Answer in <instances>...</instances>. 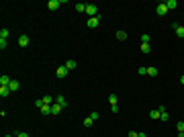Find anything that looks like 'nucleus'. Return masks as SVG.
Wrapping results in <instances>:
<instances>
[{
	"mask_svg": "<svg viewBox=\"0 0 184 137\" xmlns=\"http://www.w3.org/2000/svg\"><path fill=\"white\" fill-rule=\"evenodd\" d=\"M0 39H8V29H2L0 31Z\"/></svg>",
	"mask_w": 184,
	"mask_h": 137,
	"instance_id": "25",
	"label": "nucleus"
},
{
	"mask_svg": "<svg viewBox=\"0 0 184 137\" xmlns=\"http://www.w3.org/2000/svg\"><path fill=\"white\" fill-rule=\"evenodd\" d=\"M10 82H12V78H8L6 74H2V76H0V86H8Z\"/></svg>",
	"mask_w": 184,
	"mask_h": 137,
	"instance_id": "7",
	"label": "nucleus"
},
{
	"mask_svg": "<svg viewBox=\"0 0 184 137\" xmlns=\"http://www.w3.org/2000/svg\"><path fill=\"white\" fill-rule=\"evenodd\" d=\"M137 137H147V135H145V133H139V135Z\"/></svg>",
	"mask_w": 184,
	"mask_h": 137,
	"instance_id": "34",
	"label": "nucleus"
},
{
	"mask_svg": "<svg viewBox=\"0 0 184 137\" xmlns=\"http://www.w3.org/2000/svg\"><path fill=\"white\" fill-rule=\"evenodd\" d=\"M149 41H151V37H149L147 33H143V35H141V43H149Z\"/></svg>",
	"mask_w": 184,
	"mask_h": 137,
	"instance_id": "24",
	"label": "nucleus"
},
{
	"mask_svg": "<svg viewBox=\"0 0 184 137\" xmlns=\"http://www.w3.org/2000/svg\"><path fill=\"white\" fill-rule=\"evenodd\" d=\"M98 25H100V16H92V19L86 21V27H88V29H96Z\"/></svg>",
	"mask_w": 184,
	"mask_h": 137,
	"instance_id": "3",
	"label": "nucleus"
},
{
	"mask_svg": "<svg viewBox=\"0 0 184 137\" xmlns=\"http://www.w3.org/2000/svg\"><path fill=\"white\" fill-rule=\"evenodd\" d=\"M166 6H168V10H174V8L178 6V2H176V0H168V2H166Z\"/></svg>",
	"mask_w": 184,
	"mask_h": 137,
	"instance_id": "16",
	"label": "nucleus"
},
{
	"mask_svg": "<svg viewBox=\"0 0 184 137\" xmlns=\"http://www.w3.org/2000/svg\"><path fill=\"white\" fill-rule=\"evenodd\" d=\"M55 76H57V78H66V76H68V68H66V66H59V68L55 70Z\"/></svg>",
	"mask_w": 184,
	"mask_h": 137,
	"instance_id": "5",
	"label": "nucleus"
},
{
	"mask_svg": "<svg viewBox=\"0 0 184 137\" xmlns=\"http://www.w3.org/2000/svg\"><path fill=\"white\" fill-rule=\"evenodd\" d=\"M29 45V37H27V35H21V37H19V47H27Z\"/></svg>",
	"mask_w": 184,
	"mask_h": 137,
	"instance_id": "9",
	"label": "nucleus"
},
{
	"mask_svg": "<svg viewBox=\"0 0 184 137\" xmlns=\"http://www.w3.org/2000/svg\"><path fill=\"white\" fill-rule=\"evenodd\" d=\"M139 133H135V131H129V137H137Z\"/></svg>",
	"mask_w": 184,
	"mask_h": 137,
	"instance_id": "32",
	"label": "nucleus"
},
{
	"mask_svg": "<svg viewBox=\"0 0 184 137\" xmlns=\"http://www.w3.org/2000/svg\"><path fill=\"white\" fill-rule=\"evenodd\" d=\"M158 111H160V119H162V121H168V111H166L162 104L158 106Z\"/></svg>",
	"mask_w": 184,
	"mask_h": 137,
	"instance_id": "8",
	"label": "nucleus"
},
{
	"mask_svg": "<svg viewBox=\"0 0 184 137\" xmlns=\"http://www.w3.org/2000/svg\"><path fill=\"white\" fill-rule=\"evenodd\" d=\"M158 74H160V72H158V68H153V66H149V68H147V76H151V78H155Z\"/></svg>",
	"mask_w": 184,
	"mask_h": 137,
	"instance_id": "11",
	"label": "nucleus"
},
{
	"mask_svg": "<svg viewBox=\"0 0 184 137\" xmlns=\"http://www.w3.org/2000/svg\"><path fill=\"white\" fill-rule=\"evenodd\" d=\"M63 66H66V68H68V72H70V70H74V68H76V61H74V59H68Z\"/></svg>",
	"mask_w": 184,
	"mask_h": 137,
	"instance_id": "17",
	"label": "nucleus"
},
{
	"mask_svg": "<svg viewBox=\"0 0 184 137\" xmlns=\"http://www.w3.org/2000/svg\"><path fill=\"white\" fill-rule=\"evenodd\" d=\"M141 53H151V47H149V43H141Z\"/></svg>",
	"mask_w": 184,
	"mask_h": 137,
	"instance_id": "20",
	"label": "nucleus"
},
{
	"mask_svg": "<svg viewBox=\"0 0 184 137\" xmlns=\"http://www.w3.org/2000/svg\"><path fill=\"white\" fill-rule=\"evenodd\" d=\"M155 14H158V16H166V14H168V6H166V2H162V4L155 6Z\"/></svg>",
	"mask_w": 184,
	"mask_h": 137,
	"instance_id": "2",
	"label": "nucleus"
},
{
	"mask_svg": "<svg viewBox=\"0 0 184 137\" xmlns=\"http://www.w3.org/2000/svg\"><path fill=\"white\" fill-rule=\"evenodd\" d=\"M61 4H63V0H49V2H47V8H49V10H57Z\"/></svg>",
	"mask_w": 184,
	"mask_h": 137,
	"instance_id": "4",
	"label": "nucleus"
},
{
	"mask_svg": "<svg viewBox=\"0 0 184 137\" xmlns=\"http://www.w3.org/2000/svg\"><path fill=\"white\" fill-rule=\"evenodd\" d=\"M92 123H94L92 117H86V119H84V127H92Z\"/></svg>",
	"mask_w": 184,
	"mask_h": 137,
	"instance_id": "23",
	"label": "nucleus"
},
{
	"mask_svg": "<svg viewBox=\"0 0 184 137\" xmlns=\"http://www.w3.org/2000/svg\"><path fill=\"white\" fill-rule=\"evenodd\" d=\"M108 102H111V106L117 104V102H119V96H117V94H108Z\"/></svg>",
	"mask_w": 184,
	"mask_h": 137,
	"instance_id": "18",
	"label": "nucleus"
},
{
	"mask_svg": "<svg viewBox=\"0 0 184 137\" xmlns=\"http://www.w3.org/2000/svg\"><path fill=\"white\" fill-rule=\"evenodd\" d=\"M35 104H37V108H41V106H43L45 102H43V98H41V100H35Z\"/></svg>",
	"mask_w": 184,
	"mask_h": 137,
	"instance_id": "30",
	"label": "nucleus"
},
{
	"mask_svg": "<svg viewBox=\"0 0 184 137\" xmlns=\"http://www.w3.org/2000/svg\"><path fill=\"white\" fill-rule=\"evenodd\" d=\"M76 10H78V12H86V4H84V2H78V4H76Z\"/></svg>",
	"mask_w": 184,
	"mask_h": 137,
	"instance_id": "21",
	"label": "nucleus"
},
{
	"mask_svg": "<svg viewBox=\"0 0 184 137\" xmlns=\"http://www.w3.org/2000/svg\"><path fill=\"white\" fill-rule=\"evenodd\" d=\"M137 74H139V76H145V74H147V68H139Z\"/></svg>",
	"mask_w": 184,
	"mask_h": 137,
	"instance_id": "27",
	"label": "nucleus"
},
{
	"mask_svg": "<svg viewBox=\"0 0 184 137\" xmlns=\"http://www.w3.org/2000/svg\"><path fill=\"white\" fill-rule=\"evenodd\" d=\"M180 84H184V76H180Z\"/></svg>",
	"mask_w": 184,
	"mask_h": 137,
	"instance_id": "33",
	"label": "nucleus"
},
{
	"mask_svg": "<svg viewBox=\"0 0 184 137\" xmlns=\"http://www.w3.org/2000/svg\"><path fill=\"white\" fill-rule=\"evenodd\" d=\"M172 27H174V31H176V35H178V37H184V27H182V25L172 23Z\"/></svg>",
	"mask_w": 184,
	"mask_h": 137,
	"instance_id": "6",
	"label": "nucleus"
},
{
	"mask_svg": "<svg viewBox=\"0 0 184 137\" xmlns=\"http://www.w3.org/2000/svg\"><path fill=\"white\" fill-rule=\"evenodd\" d=\"M55 102H57V104H61L63 108H66V106H70V104H68V100H66V96H61V94L55 98Z\"/></svg>",
	"mask_w": 184,
	"mask_h": 137,
	"instance_id": "10",
	"label": "nucleus"
},
{
	"mask_svg": "<svg viewBox=\"0 0 184 137\" xmlns=\"http://www.w3.org/2000/svg\"><path fill=\"white\" fill-rule=\"evenodd\" d=\"M43 102H45V104H51V102H53V96H49V94L43 96Z\"/></svg>",
	"mask_w": 184,
	"mask_h": 137,
	"instance_id": "26",
	"label": "nucleus"
},
{
	"mask_svg": "<svg viewBox=\"0 0 184 137\" xmlns=\"http://www.w3.org/2000/svg\"><path fill=\"white\" fill-rule=\"evenodd\" d=\"M117 39H119V41H125V39H127V33H125V31H117Z\"/></svg>",
	"mask_w": 184,
	"mask_h": 137,
	"instance_id": "22",
	"label": "nucleus"
},
{
	"mask_svg": "<svg viewBox=\"0 0 184 137\" xmlns=\"http://www.w3.org/2000/svg\"><path fill=\"white\" fill-rule=\"evenodd\" d=\"M8 94H10V88H8V86H0V96H2V98H6Z\"/></svg>",
	"mask_w": 184,
	"mask_h": 137,
	"instance_id": "13",
	"label": "nucleus"
},
{
	"mask_svg": "<svg viewBox=\"0 0 184 137\" xmlns=\"http://www.w3.org/2000/svg\"><path fill=\"white\" fill-rule=\"evenodd\" d=\"M6 45H8V41L6 39H0V49H6Z\"/></svg>",
	"mask_w": 184,
	"mask_h": 137,
	"instance_id": "28",
	"label": "nucleus"
},
{
	"mask_svg": "<svg viewBox=\"0 0 184 137\" xmlns=\"http://www.w3.org/2000/svg\"><path fill=\"white\" fill-rule=\"evenodd\" d=\"M149 119H153V121H155V119H160V111H158V108H151V113H149Z\"/></svg>",
	"mask_w": 184,
	"mask_h": 137,
	"instance_id": "19",
	"label": "nucleus"
},
{
	"mask_svg": "<svg viewBox=\"0 0 184 137\" xmlns=\"http://www.w3.org/2000/svg\"><path fill=\"white\" fill-rule=\"evenodd\" d=\"M19 86H21V84H19V80H12V82H10V84H8V88H10V92L19 90Z\"/></svg>",
	"mask_w": 184,
	"mask_h": 137,
	"instance_id": "15",
	"label": "nucleus"
},
{
	"mask_svg": "<svg viewBox=\"0 0 184 137\" xmlns=\"http://www.w3.org/2000/svg\"><path fill=\"white\" fill-rule=\"evenodd\" d=\"M39 111H41V115H51V104H43Z\"/></svg>",
	"mask_w": 184,
	"mask_h": 137,
	"instance_id": "14",
	"label": "nucleus"
},
{
	"mask_svg": "<svg viewBox=\"0 0 184 137\" xmlns=\"http://www.w3.org/2000/svg\"><path fill=\"white\" fill-rule=\"evenodd\" d=\"M16 137H29V133H25V131H21V133H16Z\"/></svg>",
	"mask_w": 184,
	"mask_h": 137,
	"instance_id": "31",
	"label": "nucleus"
},
{
	"mask_svg": "<svg viewBox=\"0 0 184 137\" xmlns=\"http://www.w3.org/2000/svg\"><path fill=\"white\" fill-rule=\"evenodd\" d=\"M176 129H178V133H180V131H184V121H180V123L176 125Z\"/></svg>",
	"mask_w": 184,
	"mask_h": 137,
	"instance_id": "29",
	"label": "nucleus"
},
{
	"mask_svg": "<svg viewBox=\"0 0 184 137\" xmlns=\"http://www.w3.org/2000/svg\"><path fill=\"white\" fill-rule=\"evenodd\" d=\"M86 14H88V19H92V16H100L98 6H96V4H86Z\"/></svg>",
	"mask_w": 184,
	"mask_h": 137,
	"instance_id": "1",
	"label": "nucleus"
},
{
	"mask_svg": "<svg viewBox=\"0 0 184 137\" xmlns=\"http://www.w3.org/2000/svg\"><path fill=\"white\" fill-rule=\"evenodd\" d=\"M61 108H63L61 104H51V115H59V113H61Z\"/></svg>",
	"mask_w": 184,
	"mask_h": 137,
	"instance_id": "12",
	"label": "nucleus"
}]
</instances>
